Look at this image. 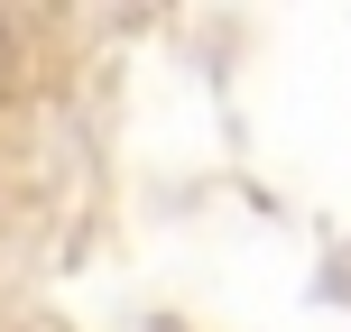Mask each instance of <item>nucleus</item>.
I'll return each instance as SVG.
<instances>
[{"label":"nucleus","instance_id":"f257e3e1","mask_svg":"<svg viewBox=\"0 0 351 332\" xmlns=\"http://www.w3.org/2000/svg\"><path fill=\"white\" fill-rule=\"evenodd\" d=\"M10 84H19V28L0 18V102H10Z\"/></svg>","mask_w":351,"mask_h":332}]
</instances>
